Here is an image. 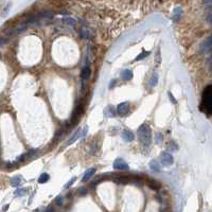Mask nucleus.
I'll return each instance as SVG.
<instances>
[{
    "label": "nucleus",
    "instance_id": "1",
    "mask_svg": "<svg viewBox=\"0 0 212 212\" xmlns=\"http://www.w3.org/2000/svg\"><path fill=\"white\" fill-rule=\"evenodd\" d=\"M202 110L206 112L208 116H211L212 112V86L208 85L205 88V90L202 92Z\"/></svg>",
    "mask_w": 212,
    "mask_h": 212
},
{
    "label": "nucleus",
    "instance_id": "2",
    "mask_svg": "<svg viewBox=\"0 0 212 212\" xmlns=\"http://www.w3.org/2000/svg\"><path fill=\"white\" fill-rule=\"evenodd\" d=\"M138 137L141 143L145 146H149L152 142V132L149 125L142 124L138 128Z\"/></svg>",
    "mask_w": 212,
    "mask_h": 212
},
{
    "label": "nucleus",
    "instance_id": "3",
    "mask_svg": "<svg viewBox=\"0 0 212 212\" xmlns=\"http://www.w3.org/2000/svg\"><path fill=\"white\" fill-rule=\"evenodd\" d=\"M212 49V38L211 36H208L207 39H205L204 42L200 44V53H210Z\"/></svg>",
    "mask_w": 212,
    "mask_h": 212
},
{
    "label": "nucleus",
    "instance_id": "4",
    "mask_svg": "<svg viewBox=\"0 0 212 212\" xmlns=\"http://www.w3.org/2000/svg\"><path fill=\"white\" fill-rule=\"evenodd\" d=\"M160 159H161V164H164V166H171V164H173L174 162L173 156H172L170 153H167V152L161 153Z\"/></svg>",
    "mask_w": 212,
    "mask_h": 212
},
{
    "label": "nucleus",
    "instance_id": "5",
    "mask_svg": "<svg viewBox=\"0 0 212 212\" xmlns=\"http://www.w3.org/2000/svg\"><path fill=\"white\" fill-rule=\"evenodd\" d=\"M114 169H115V170H118V171H124V170H128L129 167L123 159L118 158V159H116L115 162H114Z\"/></svg>",
    "mask_w": 212,
    "mask_h": 212
},
{
    "label": "nucleus",
    "instance_id": "6",
    "mask_svg": "<svg viewBox=\"0 0 212 212\" xmlns=\"http://www.w3.org/2000/svg\"><path fill=\"white\" fill-rule=\"evenodd\" d=\"M129 112V104L128 102H122L118 105L117 112L120 116H125Z\"/></svg>",
    "mask_w": 212,
    "mask_h": 212
},
{
    "label": "nucleus",
    "instance_id": "7",
    "mask_svg": "<svg viewBox=\"0 0 212 212\" xmlns=\"http://www.w3.org/2000/svg\"><path fill=\"white\" fill-rule=\"evenodd\" d=\"M82 137H84L83 136V132H82V129H78L74 134L71 136V138L68 140V141L66 142V145L68 146V145H71L72 143H74V142L76 141L78 139H80V138H82Z\"/></svg>",
    "mask_w": 212,
    "mask_h": 212
},
{
    "label": "nucleus",
    "instance_id": "8",
    "mask_svg": "<svg viewBox=\"0 0 212 212\" xmlns=\"http://www.w3.org/2000/svg\"><path fill=\"white\" fill-rule=\"evenodd\" d=\"M122 139L125 142H132L135 139V136L131 131H123L122 132Z\"/></svg>",
    "mask_w": 212,
    "mask_h": 212
},
{
    "label": "nucleus",
    "instance_id": "9",
    "mask_svg": "<svg viewBox=\"0 0 212 212\" xmlns=\"http://www.w3.org/2000/svg\"><path fill=\"white\" fill-rule=\"evenodd\" d=\"M90 74H91V69L89 66H86L82 69V72H81V78H83V80H88V78H90Z\"/></svg>",
    "mask_w": 212,
    "mask_h": 212
},
{
    "label": "nucleus",
    "instance_id": "10",
    "mask_svg": "<svg viewBox=\"0 0 212 212\" xmlns=\"http://www.w3.org/2000/svg\"><path fill=\"white\" fill-rule=\"evenodd\" d=\"M95 168H90L89 170H87V171H86V173L84 174L82 181H84V183H85V181H88L91 177H92L93 175H95Z\"/></svg>",
    "mask_w": 212,
    "mask_h": 212
},
{
    "label": "nucleus",
    "instance_id": "11",
    "mask_svg": "<svg viewBox=\"0 0 212 212\" xmlns=\"http://www.w3.org/2000/svg\"><path fill=\"white\" fill-rule=\"evenodd\" d=\"M104 115L108 118H112V117H115L116 116V109L114 106H107V107L105 108L104 110Z\"/></svg>",
    "mask_w": 212,
    "mask_h": 212
},
{
    "label": "nucleus",
    "instance_id": "12",
    "mask_svg": "<svg viewBox=\"0 0 212 212\" xmlns=\"http://www.w3.org/2000/svg\"><path fill=\"white\" fill-rule=\"evenodd\" d=\"M122 78L125 81H129L133 78V72L132 70H129V69H125V70L122 71V74H121Z\"/></svg>",
    "mask_w": 212,
    "mask_h": 212
},
{
    "label": "nucleus",
    "instance_id": "13",
    "mask_svg": "<svg viewBox=\"0 0 212 212\" xmlns=\"http://www.w3.org/2000/svg\"><path fill=\"white\" fill-rule=\"evenodd\" d=\"M157 83H158V74H157V73H154L149 82V85L150 87H155V86L157 85Z\"/></svg>",
    "mask_w": 212,
    "mask_h": 212
},
{
    "label": "nucleus",
    "instance_id": "14",
    "mask_svg": "<svg viewBox=\"0 0 212 212\" xmlns=\"http://www.w3.org/2000/svg\"><path fill=\"white\" fill-rule=\"evenodd\" d=\"M181 13H183V11H181V7H175V10H174V13H173V18L174 20H178L179 18H180L181 16Z\"/></svg>",
    "mask_w": 212,
    "mask_h": 212
},
{
    "label": "nucleus",
    "instance_id": "15",
    "mask_svg": "<svg viewBox=\"0 0 212 212\" xmlns=\"http://www.w3.org/2000/svg\"><path fill=\"white\" fill-rule=\"evenodd\" d=\"M151 54V52L150 51H142L141 53L139 54V55L137 56L136 59H135V62H138V61H141V59H145V57H147V56Z\"/></svg>",
    "mask_w": 212,
    "mask_h": 212
},
{
    "label": "nucleus",
    "instance_id": "16",
    "mask_svg": "<svg viewBox=\"0 0 212 212\" xmlns=\"http://www.w3.org/2000/svg\"><path fill=\"white\" fill-rule=\"evenodd\" d=\"M50 179V176H49V174H47V173H44V174H42V175L39 176V178H38V183H46L47 181Z\"/></svg>",
    "mask_w": 212,
    "mask_h": 212
},
{
    "label": "nucleus",
    "instance_id": "17",
    "mask_svg": "<svg viewBox=\"0 0 212 212\" xmlns=\"http://www.w3.org/2000/svg\"><path fill=\"white\" fill-rule=\"evenodd\" d=\"M150 168H151V170L153 171H156V172H159L160 171V166H159V164L157 162V161H152L151 164H150Z\"/></svg>",
    "mask_w": 212,
    "mask_h": 212
},
{
    "label": "nucleus",
    "instance_id": "18",
    "mask_svg": "<svg viewBox=\"0 0 212 212\" xmlns=\"http://www.w3.org/2000/svg\"><path fill=\"white\" fill-rule=\"evenodd\" d=\"M20 183H21V179H20V177H18V176L13 177L12 179H11V185H12L13 187H18Z\"/></svg>",
    "mask_w": 212,
    "mask_h": 212
},
{
    "label": "nucleus",
    "instance_id": "19",
    "mask_svg": "<svg viewBox=\"0 0 212 212\" xmlns=\"http://www.w3.org/2000/svg\"><path fill=\"white\" fill-rule=\"evenodd\" d=\"M81 34H82V37H83V38H90V37L92 36V33L87 29L82 30V33H81Z\"/></svg>",
    "mask_w": 212,
    "mask_h": 212
},
{
    "label": "nucleus",
    "instance_id": "20",
    "mask_svg": "<svg viewBox=\"0 0 212 212\" xmlns=\"http://www.w3.org/2000/svg\"><path fill=\"white\" fill-rule=\"evenodd\" d=\"M27 190L26 189H18V190L15 191V195H17V196H23L26 194Z\"/></svg>",
    "mask_w": 212,
    "mask_h": 212
},
{
    "label": "nucleus",
    "instance_id": "21",
    "mask_svg": "<svg viewBox=\"0 0 212 212\" xmlns=\"http://www.w3.org/2000/svg\"><path fill=\"white\" fill-rule=\"evenodd\" d=\"M63 202H64V198H63V196H57V197L55 198V204L56 205H59V206H62L63 205Z\"/></svg>",
    "mask_w": 212,
    "mask_h": 212
},
{
    "label": "nucleus",
    "instance_id": "22",
    "mask_svg": "<svg viewBox=\"0 0 212 212\" xmlns=\"http://www.w3.org/2000/svg\"><path fill=\"white\" fill-rule=\"evenodd\" d=\"M168 95H169V99H170V100L172 101V102H173V104H176V103H177L176 99L173 97V93H171L170 91H169V92H168Z\"/></svg>",
    "mask_w": 212,
    "mask_h": 212
},
{
    "label": "nucleus",
    "instance_id": "23",
    "mask_svg": "<svg viewBox=\"0 0 212 212\" xmlns=\"http://www.w3.org/2000/svg\"><path fill=\"white\" fill-rule=\"evenodd\" d=\"M74 181H76V177H73V178H71V180L70 181H68V183H66V185H65V188H69V187H71V186H72V183H74Z\"/></svg>",
    "mask_w": 212,
    "mask_h": 212
},
{
    "label": "nucleus",
    "instance_id": "24",
    "mask_svg": "<svg viewBox=\"0 0 212 212\" xmlns=\"http://www.w3.org/2000/svg\"><path fill=\"white\" fill-rule=\"evenodd\" d=\"M150 187H151L152 189H158L159 188V183H155V181H152V183H150Z\"/></svg>",
    "mask_w": 212,
    "mask_h": 212
},
{
    "label": "nucleus",
    "instance_id": "25",
    "mask_svg": "<svg viewBox=\"0 0 212 212\" xmlns=\"http://www.w3.org/2000/svg\"><path fill=\"white\" fill-rule=\"evenodd\" d=\"M64 21L67 22V23H70V24H73V23H74V20L71 19V18H68V17H67V18H64Z\"/></svg>",
    "mask_w": 212,
    "mask_h": 212
},
{
    "label": "nucleus",
    "instance_id": "26",
    "mask_svg": "<svg viewBox=\"0 0 212 212\" xmlns=\"http://www.w3.org/2000/svg\"><path fill=\"white\" fill-rule=\"evenodd\" d=\"M160 140H162L161 134H157V136H156V141L158 142V143H160Z\"/></svg>",
    "mask_w": 212,
    "mask_h": 212
},
{
    "label": "nucleus",
    "instance_id": "27",
    "mask_svg": "<svg viewBox=\"0 0 212 212\" xmlns=\"http://www.w3.org/2000/svg\"><path fill=\"white\" fill-rule=\"evenodd\" d=\"M205 4H208L210 7L211 5V0H205Z\"/></svg>",
    "mask_w": 212,
    "mask_h": 212
},
{
    "label": "nucleus",
    "instance_id": "28",
    "mask_svg": "<svg viewBox=\"0 0 212 212\" xmlns=\"http://www.w3.org/2000/svg\"><path fill=\"white\" fill-rule=\"evenodd\" d=\"M7 207H9V205H7V206H5V207L3 208V210H7Z\"/></svg>",
    "mask_w": 212,
    "mask_h": 212
}]
</instances>
